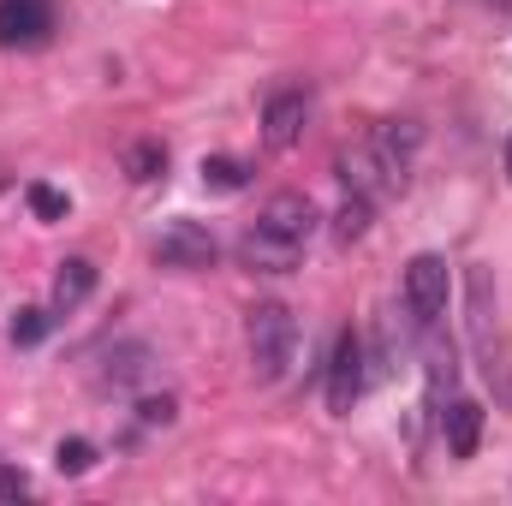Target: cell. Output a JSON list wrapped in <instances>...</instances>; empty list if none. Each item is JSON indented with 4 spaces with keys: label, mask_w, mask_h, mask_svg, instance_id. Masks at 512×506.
Segmentation results:
<instances>
[{
    "label": "cell",
    "mask_w": 512,
    "mask_h": 506,
    "mask_svg": "<svg viewBox=\"0 0 512 506\" xmlns=\"http://www.w3.org/2000/svg\"><path fill=\"white\" fill-rule=\"evenodd\" d=\"M316 227H322V215H316V203L304 191H274L262 203V215L245 227L239 256H245V268H256V274H292L304 245L316 239Z\"/></svg>",
    "instance_id": "6da1fadb"
},
{
    "label": "cell",
    "mask_w": 512,
    "mask_h": 506,
    "mask_svg": "<svg viewBox=\"0 0 512 506\" xmlns=\"http://www.w3.org/2000/svg\"><path fill=\"white\" fill-rule=\"evenodd\" d=\"M417 149H423V126L417 120H382L364 149L340 155V179H346V191H364V197L399 191L411 161H417Z\"/></svg>",
    "instance_id": "7a4b0ae2"
},
{
    "label": "cell",
    "mask_w": 512,
    "mask_h": 506,
    "mask_svg": "<svg viewBox=\"0 0 512 506\" xmlns=\"http://www.w3.org/2000/svg\"><path fill=\"white\" fill-rule=\"evenodd\" d=\"M245 352H251L256 381L286 376V364H292V352H298V322H292L286 304H274V298L251 304V316H245Z\"/></svg>",
    "instance_id": "3957f363"
},
{
    "label": "cell",
    "mask_w": 512,
    "mask_h": 506,
    "mask_svg": "<svg viewBox=\"0 0 512 506\" xmlns=\"http://www.w3.org/2000/svg\"><path fill=\"white\" fill-rule=\"evenodd\" d=\"M447 298H453V268H447V256L423 251L405 262V310H411V322L417 328H429V322H441L447 316Z\"/></svg>",
    "instance_id": "277c9868"
},
{
    "label": "cell",
    "mask_w": 512,
    "mask_h": 506,
    "mask_svg": "<svg viewBox=\"0 0 512 506\" xmlns=\"http://www.w3.org/2000/svg\"><path fill=\"white\" fill-rule=\"evenodd\" d=\"M215 233L203 227V221H167L161 227V239H155V262L161 268H215Z\"/></svg>",
    "instance_id": "5b68a950"
},
{
    "label": "cell",
    "mask_w": 512,
    "mask_h": 506,
    "mask_svg": "<svg viewBox=\"0 0 512 506\" xmlns=\"http://www.w3.org/2000/svg\"><path fill=\"white\" fill-rule=\"evenodd\" d=\"M358 399H364V340L346 328L334 340V352H328V411L346 417Z\"/></svg>",
    "instance_id": "8992f818"
},
{
    "label": "cell",
    "mask_w": 512,
    "mask_h": 506,
    "mask_svg": "<svg viewBox=\"0 0 512 506\" xmlns=\"http://www.w3.org/2000/svg\"><path fill=\"white\" fill-rule=\"evenodd\" d=\"M310 126V96L304 90H274L268 96V108H262V149H292L298 137Z\"/></svg>",
    "instance_id": "52a82bcc"
},
{
    "label": "cell",
    "mask_w": 512,
    "mask_h": 506,
    "mask_svg": "<svg viewBox=\"0 0 512 506\" xmlns=\"http://www.w3.org/2000/svg\"><path fill=\"white\" fill-rule=\"evenodd\" d=\"M54 30L48 0H0V48H36Z\"/></svg>",
    "instance_id": "ba28073f"
},
{
    "label": "cell",
    "mask_w": 512,
    "mask_h": 506,
    "mask_svg": "<svg viewBox=\"0 0 512 506\" xmlns=\"http://www.w3.org/2000/svg\"><path fill=\"white\" fill-rule=\"evenodd\" d=\"M441 435H447V453L453 459H477V441H483V405L477 399H453L441 411Z\"/></svg>",
    "instance_id": "9c48e42d"
},
{
    "label": "cell",
    "mask_w": 512,
    "mask_h": 506,
    "mask_svg": "<svg viewBox=\"0 0 512 506\" xmlns=\"http://www.w3.org/2000/svg\"><path fill=\"white\" fill-rule=\"evenodd\" d=\"M90 292H96V262H90V256H66L60 274H54V310L66 316V310H78Z\"/></svg>",
    "instance_id": "30bf717a"
},
{
    "label": "cell",
    "mask_w": 512,
    "mask_h": 506,
    "mask_svg": "<svg viewBox=\"0 0 512 506\" xmlns=\"http://www.w3.org/2000/svg\"><path fill=\"white\" fill-rule=\"evenodd\" d=\"M370 215H376V197L346 191V203L334 209V239H340V245H358V239L370 233Z\"/></svg>",
    "instance_id": "8fae6325"
},
{
    "label": "cell",
    "mask_w": 512,
    "mask_h": 506,
    "mask_svg": "<svg viewBox=\"0 0 512 506\" xmlns=\"http://www.w3.org/2000/svg\"><path fill=\"white\" fill-rule=\"evenodd\" d=\"M203 185L209 191H245L251 185V167L239 155H203Z\"/></svg>",
    "instance_id": "7c38bea8"
},
{
    "label": "cell",
    "mask_w": 512,
    "mask_h": 506,
    "mask_svg": "<svg viewBox=\"0 0 512 506\" xmlns=\"http://www.w3.org/2000/svg\"><path fill=\"white\" fill-rule=\"evenodd\" d=\"M143 370H149V346H120V352H108L102 381L108 387H131V381H143Z\"/></svg>",
    "instance_id": "4fadbf2b"
},
{
    "label": "cell",
    "mask_w": 512,
    "mask_h": 506,
    "mask_svg": "<svg viewBox=\"0 0 512 506\" xmlns=\"http://www.w3.org/2000/svg\"><path fill=\"white\" fill-rule=\"evenodd\" d=\"M120 161H126V173L137 179V185H149V179L167 173V149H161V143H131Z\"/></svg>",
    "instance_id": "5bb4252c"
},
{
    "label": "cell",
    "mask_w": 512,
    "mask_h": 506,
    "mask_svg": "<svg viewBox=\"0 0 512 506\" xmlns=\"http://www.w3.org/2000/svg\"><path fill=\"white\" fill-rule=\"evenodd\" d=\"M54 471H60V477H84V471H96V447H90L84 435L60 441V447H54Z\"/></svg>",
    "instance_id": "9a60e30c"
},
{
    "label": "cell",
    "mask_w": 512,
    "mask_h": 506,
    "mask_svg": "<svg viewBox=\"0 0 512 506\" xmlns=\"http://www.w3.org/2000/svg\"><path fill=\"white\" fill-rule=\"evenodd\" d=\"M66 209H72V203H66L60 185H30V215H36V221H66Z\"/></svg>",
    "instance_id": "2e32d148"
},
{
    "label": "cell",
    "mask_w": 512,
    "mask_h": 506,
    "mask_svg": "<svg viewBox=\"0 0 512 506\" xmlns=\"http://www.w3.org/2000/svg\"><path fill=\"white\" fill-rule=\"evenodd\" d=\"M48 322H54L48 310H18V316H12V340H18V346H36V340L48 334Z\"/></svg>",
    "instance_id": "e0dca14e"
},
{
    "label": "cell",
    "mask_w": 512,
    "mask_h": 506,
    "mask_svg": "<svg viewBox=\"0 0 512 506\" xmlns=\"http://www.w3.org/2000/svg\"><path fill=\"white\" fill-rule=\"evenodd\" d=\"M173 411H179V399H173V393H161V399H137V423H149V429L173 423Z\"/></svg>",
    "instance_id": "ac0fdd59"
},
{
    "label": "cell",
    "mask_w": 512,
    "mask_h": 506,
    "mask_svg": "<svg viewBox=\"0 0 512 506\" xmlns=\"http://www.w3.org/2000/svg\"><path fill=\"white\" fill-rule=\"evenodd\" d=\"M24 495H30V477H24L18 465L0 459V501H24Z\"/></svg>",
    "instance_id": "d6986e66"
},
{
    "label": "cell",
    "mask_w": 512,
    "mask_h": 506,
    "mask_svg": "<svg viewBox=\"0 0 512 506\" xmlns=\"http://www.w3.org/2000/svg\"><path fill=\"white\" fill-rule=\"evenodd\" d=\"M501 167H507V179H512V131H507V149H501Z\"/></svg>",
    "instance_id": "ffe728a7"
}]
</instances>
